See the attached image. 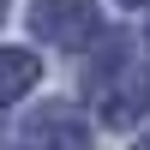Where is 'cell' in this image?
I'll list each match as a JSON object with an SVG mask.
<instances>
[{"instance_id":"6da1fadb","label":"cell","mask_w":150,"mask_h":150,"mask_svg":"<svg viewBox=\"0 0 150 150\" xmlns=\"http://www.w3.org/2000/svg\"><path fill=\"white\" fill-rule=\"evenodd\" d=\"M96 24L102 18H96L90 0H36L30 6V30L42 42H54V48H90Z\"/></svg>"},{"instance_id":"7a4b0ae2","label":"cell","mask_w":150,"mask_h":150,"mask_svg":"<svg viewBox=\"0 0 150 150\" xmlns=\"http://www.w3.org/2000/svg\"><path fill=\"white\" fill-rule=\"evenodd\" d=\"M36 78H42V60L24 54V48H0V108L18 102L24 90H36Z\"/></svg>"},{"instance_id":"3957f363","label":"cell","mask_w":150,"mask_h":150,"mask_svg":"<svg viewBox=\"0 0 150 150\" xmlns=\"http://www.w3.org/2000/svg\"><path fill=\"white\" fill-rule=\"evenodd\" d=\"M144 108H150V84L144 78H126V90L114 84V90L102 96V126H132Z\"/></svg>"},{"instance_id":"277c9868","label":"cell","mask_w":150,"mask_h":150,"mask_svg":"<svg viewBox=\"0 0 150 150\" xmlns=\"http://www.w3.org/2000/svg\"><path fill=\"white\" fill-rule=\"evenodd\" d=\"M48 150H84V132H60V138L48 144Z\"/></svg>"},{"instance_id":"5b68a950","label":"cell","mask_w":150,"mask_h":150,"mask_svg":"<svg viewBox=\"0 0 150 150\" xmlns=\"http://www.w3.org/2000/svg\"><path fill=\"white\" fill-rule=\"evenodd\" d=\"M126 6H150V0H126Z\"/></svg>"},{"instance_id":"8992f818","label":"cell","mask_w":150,"mask_h":150,"mask_svg":"<svg viewBox=\"0 0 150 150\" xmlns=\"http://www.w3.org/2000/svg\"><path fill=\"white\" fill-rule=\"evenodd\" d=\"M132 150H150V138H144V144H132Z\"/></svg>"},{"instance_id":"52a82bcc","label":"cell","mask_w":150,"mask_h":150,"mask_svg":"<svg viewBox=\"0 0 150 150\" xmlns=\"http://www.w3.org/2000/svg\"><path fill=\"white\" fill-rule=\"evenodd\" d=\"M0 12H6V0H0Z\"/></svg>"}]
</instances>
